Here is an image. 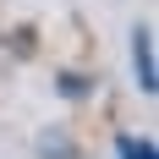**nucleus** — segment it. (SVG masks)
I'll return each instance as SVG.
<instances>
[{"instance_id":"nucleus-1","label":"nucleus","mask_w":159,"mask_h":159,"mask_svg":"<svg viewBox=\"0 0 159 159\" xmlns=\"http://www.w3.org/2000/svg\"><path fill=\"white\" fill-rule=\"evenodd\" d=\"M132 71H137V88L143 93H159V66H154V33L132 28Z\"/></svg>"},{"instance_id":"nucleus-2","label":"nucleus","mask_w":159,"mask_h":159,"mask_svg":"<svg viewBox=\"0 0 159 159\" xmlns=\"http://www.w3.org/2000/svg\"><path fill=\"white\" fill-rule=\"evenodd\" d=\"M39 154L44 159H77V148H71V137H61V132H44V137H39Z\"/></svg>"},{"instance_id":"nucleus-3","label":"nucleus","mask_w":159,"mask_h":159,"mask_svg":"<svg viewBox=\"0 0 159 159\" xmlns=\"http://www.w3.org/2000/svg\"><path fill=\"white\" fill-rule=\"evenodd\" d=\"M55 82H61V99H88L93 93V77H82V71H61Z\"/></svg>"},{"instance_id":"nucleus-4","label":"nucleus","mask_w":159,"mask_h":159,"mask_svg":"<svg viewBox=\"0 0 159 159\" xmlns=\"http://www.w3.org/2000/svg\"><path fill=\"white\" fill-rule=\"evenodd\" d=\"M115 154H121V159H159L148 137H115Z\"/></svg>"}]
</instances>
